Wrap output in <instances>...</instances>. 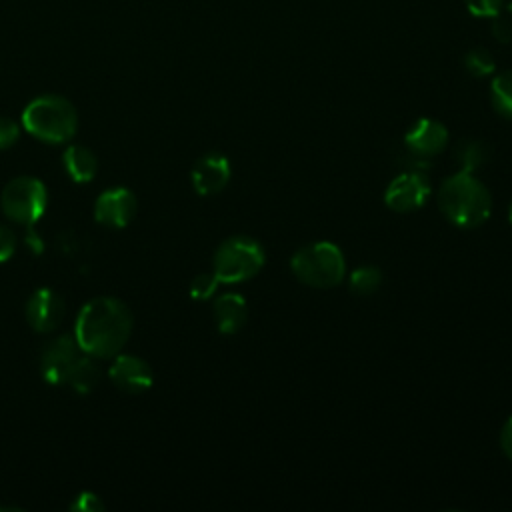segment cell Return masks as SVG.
Returning a JSON list of instances; mask_svg holds the SVG:
<instances>
[{
    "label": "cell",
    "mask_w": 512,
    "mask_h": 512,
    "mask_svg": "<svg viewBox=\"0 0 512 512\" xmlns=\"http://www.w3.org/2000/svg\"><path fill=\"white\" fill-rule=\"evenodd\" d=\"M130 308L112 296L88 300L74 322V340L80 352L94 358H114L132 332Z\"/></svg>",
    "instance_id": "6da1fadb"
},
{
    "label": "cell",
    "mask_w": 512,
    "mask_h": 512,
    "mask_svg": "<svg viewBox=\"0 0 512 512\" xmlns=\"http://www.w3.org/2000/svg\"><path fill=\"white\" fill-rule=\"evenodd\" d=\"M440 212L458 228H476L490 218L492 196L488 188L470 172L446 178L438 192Z\"/></svg>",
    "instance_id": "7a4b0ae2"
},
{
    "label": "cell",
    "mask_w": 512,
    "mask_h": 512,
    "mask_svg": "<svg viewBox=\"0 0 512 512\" xmlns=\"http://www.w3.org/2000/svg\"><path fill=\"white\" fill-rule=\"evenodd\" d=\"M20 120L28 134L48 144H62L72 140L78 128L76 108L70 100L58 94H44L28 102Z\"/></svg>",
    "instance_id": "3957f363"
},
{
    "label": "cell",
    "mask_w": 512,
    "mask_h": 512,
    "mask_svg": "<svg viewBox=\"0 0 512 512\" xmlns=\"http://www.w3.org/2000/svg\"><path fill=\"white\" fill-rule=\"evenodd\" d=\"M292 274L312 288H332L342 282L346 260L332 242H312L292 254Z\"/></svg>",
    "instance_id": "277c9868"
},
{
    "label": "cell",
    "mask_w": 512,
    "mask_h": 512,
    "mask_svg": "<svg viewBox=\"0 0 512 512\" xmlns=\"http://www.w3.org/2000/svg\"><path fill=\"white\" fill-rule=\"evenodd\" d=\"M266 262V252L258 240L248 236H232L214 252L212 272L218 282L238 284L250 280Z\"/></svg>",
    "instance_id": "5b68a950"
},
{
    "label": "cell",
    "mask_w": 512,
    "mask_h": 512,
    "mask_svg": "<svg viewBox=\"0 0 512 512\" xmlns=\"http://www.w3.org/2000/svg\"><path fill=\"white\" fill-rule=\"evenodd\" d=\"M0 206L6 218L12 222L22 226L36 224L46 212L48 190L38 178L18 176L4 186L0 194Z\"/></svg>",
    "instance_id": "8992f818"
},
{
    "label": "cell",
    "mask_w": 512,
    "mask_h": 512,
    "mask_svg": "<svg viewBox=\"0 0 512 512\" xmlns=\"http://www.w3.org/2000/svg\"><path fill=\"white\" fill-rule=\"evenodd\" d=\"M432 186L422 170H404L400 172L386 188L384 202L394 212H412L426 204L430 198Z\"/></svg>",
    "instance_id": "52a82bcc"
},
{
    "label": "cell",
    "mask_w": 512,
    "mask_h": 512,
    "mask_svg": "<svg viewBox=\"0 0 512 512\" xmlns=\"http://www.w3.org/2000/svg\"><path fill=\"white\" fill-rule=\"evenodd\" d=\"M78 356L80 348L72 334H62L48 340L40 352V374L44 382L52 386L64 384L66 374Z\"/></svg>",
    "instance_id": "ba28073f"
},
{
    "label": "cell",
    "mask_w": 512,
    "mask_h": 512,
    "mask_svg": "<svg viewBox=\"0 0 512 512\" xmlns=\"http://www.w3.org/2000/svg\"><path fill=\"white\" fill-rule=\"evenodd\" d=\"M136 196L130 188L114 186L104 192L94 202V218L106 228H124L136 216Z\"/></svg>",
    "instance_id": "9c48e42d"
},
{
    "label": "cell",
    "mask_w": 512,
    "mask_h": 512,
    "mask_svg": "<svg viewBox=\"0 0 512 512\" xmlns=\"http://www.w3.org/2000/svg\"><path fill=\"white\" fill-rule=\"evenodd\" d=\"M24 314L30 328H34L36 332L48 334L60 326L66 314L64 298L52 288H38L30 294Z\"/></svg>",
    "instance_id": "30bf717a"
},
{
    "label": "cell",
    "mask_w": 512,
    "mask_h": 512,
    "mask_svg": "<svg viewBox=\"0 0 512 512\" xmlns=\"http://www.w3.org/2000/svg\"><path fill=\"white\" fill-rule=\"evenodd\" d=\"M108 376L120 390L132 392V394H140L148 390L154 382L152 368L144 358L134 354H122V352H118L112 358Z\"/></svg>",
    "instance_id": "8fae6325"
},
{
    "label": "cell",
    "mask_w": 512,
    "mask_h": 512,
    "mask_svg": "<svg viewBox=\"0 0 512 512\" xmlns=\"http://www.w3.org/2000/svg\"><path fill=\"white\" fill-rule=\"evenodd\" d=\"M448 144V130L444 124L432 118L416 120L404 136V146L412 156L418 158H432L440 154Z\"/></svg>",
    "instance_id": "7c38bea8"
},
{
    "label": "cell",
    "mask_w": 512,
    "mask_h": 512,
    "mask_svg": "<svg viewBox=\"0 0 512 512\" xmlns=\"http://www.w3.org/2000/svg\"><path fill=\"white\" fill-rule=\"evenodd\" d=\"M230 174H232V168L228 158L224 154L210 152L196 160L190 172V180L194 190L200 196H210V194H218L228 184Z\"/></svg>",
    "instance_id": "4fadbf2b"
},
{
    "label": "cell",
    "mask_w": 512,
    "mask_h": 512,
    "mask_svg": "<svg viewBox=\"0 0 512 512\" xmlns=\"http://www.w3.org/2000/svg\"><path fill=\"white\" fill-rule=\"evenodd\" d=\"M212 310H214L216 326L222 334H236L248 318L246 300L234 292H226L218 296Z\"/></svg>",
    "instance_id": "5bb4252c"
},
{
    "label": "cell",
    "mask_w": 512,
    "mask_h": 512,
    "mask_svg": "<svg viewBox=\"0 0 512 512\" xmlns=\"http://www.w3.org/2000/svg\"><path fill=\"white\" fill-rule=\"evenodd\" d=\"M62 166L72 182L86 184L92 182L98 172V158L90 148L82 144H70L62 154Z\"/></svg>",
    "instance_id": "9a60e30c"
},
{
    "label": "cell",
    "mask_w": 512,
    "mask_h": 512,
    "mask_svg": "<svg viewBox=\"0 0 512 512\" xmlns=\"http://www.w3.org/2000/svg\"><path fill=\"white\" fill-rule=\"evenodd\" d=\"M98 380H100V368L94 362V356H88L82 352L70 366L64 384H68L78 394H88L98 384Z\"/></svg>",
    "instance_id": "2e32d148"
},
{
    "label": "cell",
    "mask_w": 512,
    "mask_h": 512,
    "mask_svg": "<svg viewBox=\"0 0 512 512\" xmlns=\"http://www.w3.org/2000/svg\"><path fill=\"white\" fill-rule=\"evenodd\" d=\"M490 158V148L482 140H462L454 148V160L462 172L474 174Z\"/></svg>",
    "instance_id": "e0dca14e"
},
{
    "label": "cell",
    "mask_w": 512,
    "mask_h": 512,
    "mask_svg": "<svg viewBox=\"0 0 512 512\" xmlns=\"http://www.w3.org/2000/svg\"><path fill=\"white\" fill-rule=\"evenodd\" d=\"M490 100L500 116L512 120V70H506L492 80Z\"/></svg>",
    "instance_id": "ac0fdd59"
},
{
    "label": "cell",
    "mask_w": 512,
    "mask_h": 512,
    "mask_svg": "<svg viewBox=\"0 0 512 512\" xmlns=\"http://www.w3.org/2000/svg\"><path fill=\"white\" fill-rule=\"evenodd\" d=\"M382 284V272L376 266H360L350 274V290L360 296L374 294Z\"/></svg>",
    "instance_id": "d6986e66"
},
{
    "label": "cell",
    "mask_w": 512,
    "mask_h": 512,
    "mask_svg": "<svg viewBox=\"0 0 512 512\" xmlns=\"http://www.w3.org/2000/svg\"><path fill=\"white\" fill-rule=\"evenodd\" d=\"M464 66L466 70L476 76V78H484L488 74L494 72L496 68V62H494V56L486 50V48H472L466 52L464 56Z\"/></svg>",
    "instance_id": "ffe728a7"
},
{
    "label": "cell",
    "mask_w": 512,
    "mask_h": 512,
    "mask_svg": "<svg viewBox=\"0 0 512 512\" xmlns=\"http://www.w3.org/2000/svg\"><path fill=\"white\" fill-rule=\"evenodd\" d=\"M218 278L214 276V272H202L198 276H194V280L190 282V296L194 300H208L216 288H218Z\"/></svg>",
    "instance_id": "44dd1931"
},
{
    "label": "cell",
    "mask_w": 512,
    "mask_h": 512,
    "mask_svg": "<svg viewBox=\"0 0 512 512\" xmlns=\"http://www.w3.org/2000/svg\"><path fill=\"white\" fill-rule=\"evenodd\" d=\"M104 508H106V504L102 502V498L90 490L76 494L74 500L70 502V510H74V512H102Z\"/></svg>",
    "instance_id": "7402d4cb"
},
{
    "label": "cell",
    "mask_w": 512,
    "mask_h": 512,
    "mask_svg": "<svg viewBox=\"0 0 512 512\" xmlns=\"http://www.w3.org/2000/svg\"><path fill=\"white\" fill-rule=\"evenodd\" d=\"M466 8L470 10V14L478 16V18H492L496 14H500L504 0H464Z\"/></svg>",
    "instance_id": "603a6c76"
},
{
    "label": "cell",
    "mask_w": 512,
    "mask_h": 512,
    "mask_svg": "<svg viewBox=\"0 0 512 512\" xmlns=\"http://www.w3.org/2000/svg\"><path fill=\"white\" fill-rule=\"evenodd\" d=\"M20 136V126L6 116H0V150L10 148L12 144H16Z\"/></svg>",
    "instance_id": "cb8c5ba5"
},
{
    "label": "cell",
    "mask_w": 512,
    "mask_h": 512,
    "mask_svg": "<svg viewBox=\"0 0 512 512\" xmlns=\"http://www.w3.org/2000/svg\"><path fill=\"white\" fill-rule=\"evenodd\" d=\"M492 36L498 40V42H512V18L510 16H502V14H496L492 16Z\"/></svg>",
    "instance_id": "d4e9b609"
},
{
    "label": "cell",
    "mask_w": 512,
    "mask_h": 512,
    "mask_svg": "<svg viewBox=\"0 0 512 512\" xmlns=\"http://www.w3.org/2000/svg\"><path fill=\"white\" fill-rule=\"evenodd\" d=\"M16 252V234L8 226H0V264L10 260Z\"/></svg>",
    "instance_id": "484cf974"
},
{
    "label": "cell",
    "mask_w": 512,
    "mask_h": 512,
    "mask_svg": "<svg viewBox=\"0 0 512 512\" xmlns=\"http://www.w3.org/2000/svg\"><path fill=\"white\" fill-rule=\"evenodd\" d=\"M500 448L506 454V458L512 460V416L504 422L500 432Z\"/></svg>",
    "instance_id": "4316f807"
},
{
    "label": "cell",
    "mask_w": 512,
    "mask_h": 512,
    "mask_svg": "<svg viewBox=\"0 0 512 512\" xmlns=\"http://www.w3.org/2000/svg\"><path fill=\"white\" fill-rule=\"evenodd\" d=\"M24 242H26V246L34 252V254H40L42 250H44V242L40 240V236H38V232L34 230V224H28L26 226V234H24Z\"/></svg>",
    "instance_id": "83f0119b"
},
{
    "label": "cell",
    "mask_w": 512,
    "mask_h": 512,
    "mask_svg": "<svg viewBox=\"0 0 512 512\" xmlns=\"http://www.w3.org/2000/svg\"><path fill=\"white\" fill-rule=\"evenodd\" d=\"M508 220H510V224H512V202H510V208H508Z\"/></svg>",
    "instance_id": "f1b7e54d"
},
{
    "label": "cell",
    "mask_w": 512,
    "mask_h": 512,
    "mask_svg": "<svg viewBox=\"0 0 512 512\" xmlns=\"http://www.w3.org/2000/svg\"><path fill=\"white\" fill-rule=\"evenodd\" d=\"M508 12H510V14H512V0H510V2H508Z\"/></svg>",
    "instance_id": "f546056e"
}]
</instances>
